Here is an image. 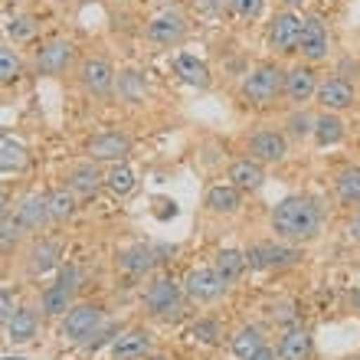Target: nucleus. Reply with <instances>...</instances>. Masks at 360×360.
I'll use <instances>...</instances> for the list:
<instances>
[{
  "label": "nucleus",
  "instance_id": "obj_42",
  "mask_svg": "<svg viewBox=\"0 0 360 360\" xmlns=\"http://www.w3.org/2000/svg\"><path fill=\"white\" fill-rule=\"evenodd\" d=\"M13 314L17 311H13V302H10V288H4V292H0V321L7 324Z\"/></svg>",
  "mask_w": 360,
  "mask_h": 360
},
{
  "label": "nucleus",
  "instance_id": "obj_44",
  "mask_svg": "<svg viewBox=\"0 0 360 360\" xmlns=\"http://www.w3.org/2000/svg\"><path fill=\"white\" fill-rule=\"evenodd\" d=\"M223 4H226V0H193V7H197L200 13H219Z\"/></svg>",
  "mask_w": 360,
  "mask_h": 360
},
{
  "label": "nucleus",
  "instance_id": "obj_48",
  "mask_svg": "<svg viewBox=\"0 0 360 360\" xmlns=\"http://www.w3.org/2000/svg\"><path fill=\"white\" fill-rule=\"evenodd\" d=\"M4 360H27V357H20V354H4Z\"/></svg>",
  "mask_w": 360,
  "mask_h": 360
},
{
  "label": "nucleus",
  "instance_id": "obj_13",
  "mask_svg": "<svg viewBox=\"0 0 360 360\" xmlns=\"http://www.w3.org/2000/svg\"><path fill=\"white\" fill-rule=\"evenodd\" d=\"M288 154V141H285L282 131H272V128H262L249 138V158L259 164H278L285 161Z\"/></svg>",
  "mask_w": 360,
  "mask_h": 360
},
{
  "label": "nucleus",
  "instance_id": "obj_33",
  "mask_svg": "<svg viewBox=\"0 0 360 360\" xmlns=\"http://www.w3.org/2000/svg\"><path fill=\"white\" fill-rule=\"evenodd\" d=\"M59 266V246L56 243H49V239H43V243H37L33 246V252H30V272L33 275H46L49 269Z\"/></svg>",
  "mask_w": 360,
  "mask_h": 360
},
{
  "label": "nucleus",
  "instance_id": "obj_22",
  "mask_svg": "<svg viewBox=\"0 0 360 360\" xmlns=\"http://www.w3.org/2000/svg\"><path fill=\"white\" fill-rule=\"evenodd\" d=\"M210 213H236L243 207V190H236L233 184H213L203 197Z\"/></svg>",
  "mask_w": 360,
  "mask_h": 360
},
{
  "label": "nucleus",
  "instance_id": "obj_7",
  "mask_svg": "<svg viewBox=\"0 0 360 360\" xmlns=\"http://www.w3.org/2000/svg\"><path fill=\"white\" fill-rule=\"evenodd\" d=\"M79 82H82V89H86L89 95H95V98H108V95L115 92V86H118V76H115V69L108 59L95 56L79 66Z\"/></svg>",
  "mask_w": 360,
  "mask_h": 360
},
{
  "label": "nucleus",
  "instance_id": "obj_50",
  "mask_svg": "<svg viewBox=\"0 0 360 360\" xmlns=\"http://www.w3.org/2000/svg\"><path fill=\"white\" fill-rule=\"evenodd\" d=\"M351 302H354V304H360V292H357V295H351Z\"/></svg>",
  "mask_w": 360,
  "mask_h": 360
},
{
  "label": "nucleus",
  "instance_id": "obj_4",
  "mask_svg": "<svg viewBox=\"0 0 360 360\" xmlns=\"http://www.w3.org/2000/svg\"><path fill=\"white\" fill-rule=\"evenodd\" d=\"M302 259V252L292 243H275V239H262L246 249V266L256 272H269V269H288Z\"/></svg>",
  "mask_w": 360,
  "mask_h": 360
},
{
  "label": "nucleus",
  "instance_id": "obj_24",
  "mask_svg": "<svg viewBox=\"0 0 360 360\" xmlns=\"http://www.w3.org/2000/svg\"><path fill=\"white\" fill-rule=\"evenodd\" d=\"M213 269H217L219 282L229 288V285H236L239 278H243V272H246V252L223 249V252H217V259H213Z\"/></svg>",
  "mask_w": 360,
  "mask_h": 360
},
{
  "label": "nucleus",
  "instance_id": "obj_1",
  "mask_svg": "<svg viewBox=\"0 0 360 360\" xmlns=\"http://www.w3.org/2000/svg\"><path fill=\"white\" fill-rule=\"evenodd\" d=\"M269 226H272L275 239H282V243H292V246L295 243H308L321 229V203L314 197H304V193L285 197L275 203Z\"/></svg>",
  "mask_w": 360,
  "mask_h": 360
},
{
  "label": "nucleus",
  "instance_id": "obj_35",
  "mask_svg": "<svg viewBox=\"0 0 360 360\" xmlns=\"http://www.w3.org/2000/svg\"><path fill=\"white\" fill-rule=\"evenodd\" d=\"M190 338L200 344H217L219 338H223V331H219V321L217 318H197V321L190 324Z\"/></svg>",
  "mask_w": 360,
  "mask_h": 360
},
{
  "label": "nucleus",
  "instance_id": "obj_41",
  "mask_svg": "<svg viewBox=\"0 0 360 360\" xmlns=\"http://www.w3.org/2000/svg\"><path fill=\"white\" fill-rule=\"evenodd\" d=\"M108 334H118V328H115V324H108V328H98V331L92 334V338H89V351H95V347H102L105 341H112V338H108Z\"/></svg>",
  "mask_w": 360,
  "mask_h": 360
},
{
  "label": "nucleus",
  "instance_id": "obj_5",
  "mask_svg": "<svg viewBox=\"0 0 360 360\" xmlns=\"http://www.w3.org/2000/svg\"><path fill=\"white\" fill-rule=\"evenodd\" d=\"M102 321H105L102 304H92V302L72 304L69 314L63 318V338L72 344H89V338L102 328Z\"/></svg>",
  "mask_w": 360,
  "mask_h": 360
},
{
  "label": "nucleus",
  "instance_id": "obj_43",
  "mask_svg": "<svg viewBox=\"0 0 360 360\" xmlns=\"http://www.w3.org/2000/svg\"><path fill=\"white\" fill-rule=\"evenodd\" d=\"M59 282L69 285V288H76V282H79L76 266H59Z\"/></svg>",
  "mask_w": 360,
  "mask_h": 360
},
{
  "label": "nucleus",
  "instance_id": "obj_31",
  "mask_svg": "<svg viewBox=\"0 0 360 360\" xmlns=\"http://www.w3.org/2000/svg\"><path fill=\"white\" fill-rule=\"evenodd\" d=\"M23 164H27V148H23L17 138L4 134V138H0V171L17 174V171H23Z\"/></svg>",
  "mask_w": 360,
  "mask_h": 360
},
{
  "label": "nucleus",
  "instance_id": "obj_34",
  "mask_svg": "<svg viewBox=\"0 0 360 360\" xmlns=\"http://www.w3.org/2000/svg\"><path fill=\"white\" fill-rule=\"evenodd\" d=\"M134 184H138V177H134V171L128 164H112V171L105 174V187L112 190L115 197H128L134 190Z\"/></svg>",
  "mask_w": 360,
  "mask_h": 360
},
{
  "label": "nucleus",
  "instance_id": "obj_37",
  "mask_svg": "<svg viewBox=\"0 0 360 360\" xmlns=\"http://www.w3.org/2000/svg\"><path fill=\"white\" fill-rule=\"evenodd\" d=\"M7 37L13 43H27V39L37 37V20L33 17H13L7 20Z\"/></svg>",
  "mask_w": 360,
  "mask_h": 360
},
{
  "label": "nucleus",
  "instance_id": "obj_15",
  "mask_svg": "<svg viewBox=\"0 0 360 360\" xmlns=\"http://www.w3.org/2000/svg\"><path fill=\"white\" fill-rule=\"evenodd\" d=\"M154 347L151 331L144 328H134V331H124L112 341V357L115 360H148Z\"/></svg>",
  "mask_w": 360,
  "mask_h": 360
},
{
  "label": "nucleus",
  "instance_id": "obj_45",
  "mask_svg": "<svg viewBox=\"0 0 360 360\" xmlns=\"http://www.w3.org/2000/svg\"><path fill=\"white\" fill-rule=\"evenodd\" d=\"M347 236H351L354 243H360V210H357V213H354V219H351V223H347Z\"/></svg>",
  "mask_w": 360,
  "mask_h": 360
},
{
  "label": "nucleus",
  "instance_id": "obj_30",
  "mask_svg": "<svg viewBox=\"0 0 360 360\" xmlns=\"http://www.w3.org/2000/svg\"><path fill=\"white\" fill-rule=\"evenodd\" d=\"M118 95H122L124 102L131 105H141L144 98H148V82H144L141 72H134V69H124V72H118Z\"/></svg>",
  "mask_w": 360,
  "mask_h": 360
},
{
  "label": "nucleus",
  "instance_id": "obj_49",
  "mask_svg": "<svg viewBox=\"0 0 360 360\" xmlns=\"http://www.w3.org/2000/svg\"><path fill=\"white\" fill-rule=\"evenodd\" d=\"M148 360H171V357H164V354H151Z\"/></svg>",
  "mask_w": 360,
  "mask_h": 360
},
{
  "label": "nucleus",
  "instance_id": "obj_9",
  "mask_svg": "<svg viewBox=\"0 0 360 360\" xmlns=\"http://www.w3.org/2000/svg\"><path fill=\"white\" fill-rule=\"evenodd\" d=\"M298 49H302V56L308 59V63L328 59V53H331V37H328V27H324L321 17H314V13L302 17V43H298Z\"/></svg>",
  "mask_w": 360,
  "mask_h": 360
},
{
  "label": "nucleus",
  "instance_id": "obj_47",
  "mask_svg": "<svg viewBox=\"0 0 360 360\" xmlns=\"http://www.w3.org/2000/svg\"><path fill=\"white\" fill-rule=\"evenodd\" d=\"M302 4H308V0H285V7H302Z\"/></svg>",
  "mask_w": 360,
  "mask_h": 360
},
{
  "label": "nucleus",
  "instance_id": "obj_32",
  "mask_svg": "<svg viewBox=\"0 0 360 360\" xmlns=\"http://www.w3.org/2000/svg\"><path fill=\"white\" fill-rule=\"evenodd\" d=\"M334 193H338L341 203H360V164L344 167V171L334 177Z\"/></svg>",
  "mask_w": 360,
  "mask_h": 360
},
{
  "label": "nucleus",
  "instance_id": "obj_36",
  "mask_svg": "<svg viewBox=\"0 0 360 360\" xmlns=\"http://www.w3.org/2000/svg\"><path fill=\"white\" fill-rule=\"evenodd\" d=\"M20 72H23L20 56L10 46H4V49H0V82H4V86H10V82H17V79H20Z\"/></svg>",
  "mask_w": 360,
  "mask_h": 360
},
{
  "label": "nucleus",
  "instance_id": "obj_38",
  "mask_svg": "<svg viewBox=\"0 0 360 360\" xmlns=\"http://www.w3.org/2000/svg\"><path fill=\"white\" fill-rule=\"evenodd\" d=\"M17 239H20V223L10 219V210H4V223H0V246H4V252H10V246Z\"/></svg>",
  "mask_w": 360,
  "mask_h": 360
},
{
  "label": "nucleus",
  "instance_id": "obj_11",
  "mask_svg": "<svg viewBox=\"0 0 360 360\" xmlns=\"http://www.w3.org/2000/svg\"><path fill=\"white\" fill-rule=\"evenodd\" d=\"M76 59V46L69 39H49L37 53V72L39 76H63Z\"/></svg>",
  "mask_w": 360,
  "mask_h": 360
},
{
  "label": "nucleus",
  "instance_id": "obj_29",
  "mask_svg": "<svg viewBox=\"0 0 360 360\" xmlns=\"http://www.w3.org/2000/svg\"><path fill=\"white\" fill-rule=\"evenodd\" d=\"M46 203H49V219H53V223H66V219L76 213V193L69 187L49 190Z\"/></svg>",
  "mask_w": 360,
  "mask_h": 360
},
{
  "label": "nucleus",
  "instance_id": "obj_10",
  "mask_svg": "<svg viewBox=\"0 0 360 360\" xmlns=\"http://www.w3.org/2000/svg\"><path fill=\"white\" fill-rule=\"evenodd\" d=\"M269 43L278 53H298V43H302V17H295L292 10L285 13H275L272 23H269Z\"/></svg>",
  "mask_w": 360,
  "mask_h": 360
},
{
  "label": "nucleus",
  "instance_id": "obj_23",
  "mask_svg": "<svg viewBox=\"0 0 360 360\" xmlns=\"http://www.w3.org/2000/svg\"><path fill=\"white\" fill-rule=\"evenodd\" d=\"M4 328H7V341L10 344H30L39 331L37 311H33V308H17V314H13Z\"/></svg>",
  "mask_w": 360,
  "mask_h": 360
},
{
  "label": "nucleus",
  "instance_id": "obj_6",
  "mask_svg": "<svg viewBox=\"0 0 360 360\" xmlns=\"http://www.w3.org/2000/svg\"><path fill=\"white\" fill-rule=\"evenodd\" d=\"M184 295H187L190 302H197V304H210V302H217L219 295L226 292V285L219 282V275L213 266H200V269H190L187 275H184Z\"/></svg>",
  "mask_w": 360,
  "mask_h": 360
},
{
  "label": "nucleus",
  "instance_id": "obj_28",
  "mask_svg": "<svg viewBox=\"0 0 360 360\" xmlns=\"http://www.w3.org/2000/svg\"><path fill=\"white\" fill-rule=\"evenodd\" d=\"M311 138L318 141V148H331V144H338L344 138V122L334 112H324L321 118H314V134Z\"/></svg>",
  "mask_w": 360,
  "mask_h": 360
},
{
  "label": "nucleus",
  "instance_id": "obj_18",
  "mask_svg": "<svg viewBox=\"0 0 360 360\" xmlns=\"http://www.w3.org/2000/svg\"><path fill=\"white\" fill-rule=\"evenodd\" d=\"M158 262H161V259H158V249L144 246V243H134V246H128V249H122V252H118V269H122V272H128V275L151 272Z\"/></svg>",
  "mask_w": 360,
  "mask_h": 360
},
{
  "label": "nucleus",
  "instance_id": "obj_16",
  "mask_svg": "<svg viewBox=\"0 0 360 360\" xmlns=\"http://www.w3.org/2000/svg\"><path fill=\"white\" fill-rule=\"evenodd\" d=\"M318 76H314L311 66H292L285 72V98L295 105H304L311 102L314 95H318Z\"/></svg>",
  "mask_w": 360,
  "mask_h": 360
},
{
  "label": "nucleus",
  "instance_id": "obj_8",
  "mask_svg": "<svg viewBox=\"0 0 360 360\" xmlns=\"http://www.w3.org/2000/svg\"><path fill=\"white\" fill-rule=\"evenodd\" d=\"M89 161H108V164H124L131 154V141L122 131H98L89 138L86 144Z\"/></svg>",
  "mask_w": 360,
  "mask_h": 360
},
{
  "label": "nucleus",
  "instance_id": "obj_25",
  "mask_svg": "<svg viewBox=\"0 0 360 360\" xmlns=\"http://www.w3.org/2000/svg\"><path fill=\"white\" fill-rule=\"evenodd\" d=\"M72 292H76V288H69V285H63V282L46 285L43 295H39V308L46 314H69V308H72Z\"/></svg>",
  "mask_w": 360,
  "mask_h": 360
},
{
  "label": "nucleus",
  "instance_id": "obj_40",
  "mask_svg": "<svg viewBox=\"0 0 360 360\" xmlns=\"http://www.w3.org/2000/svg\"><path fill=\"white\" fill-rule=\"evenodd\" d=\"M288 131L295 134V138H308V134H314V118H308V115H292L288 118Z\"/></svg>",
  "mask_w": 360,
  "mask_h": 360
},
{
  "label": "nucleus",
  "instance_id": "obj_3",
  "mask_svg": "<svg viewBox=\"0 0 360 360\" xmlns=\"http://www.w3.org/2000/svg\"><path fill=\"white\" fill-rule=\"evenodd\" d=\"M144 308L154 318H177L180 308H184V285H177L171 275H158L148 292H144Z\"/></svg>",
  "mask_w": 360,
  "mask_h": 360
},
{
  "label": "nucleus",
  "instance_id": "obj_14",
  "mask_svg": "<svg viewBox=\"0 0 360 360\" xmlns=\"http://www.w3.org/2000/svg\"><path fill=\"white\" fill-rule=\"evenodd\" d=\"M314 98H318V105H321L324 112L338 115L357 102V92H354V82H347V79H341V76H331L318 86V95H314Z\"/></svg>",
  "mask_w": 360,
  "mask_h": 360
},
{
  "label": "nucleus",
  "instance_id": "obj_2",
  "mask_svg": "<svg viewBox=\"0 0 360 360\" xmlns=\"http://www.w3.org/2000/svg\"><path fill=\"white\" fill-rule=\"evenodd\" d=\"M285 95V72L275 63H259L252 72L243 79V98L256 108H269V105Z\"/></svg>",
  "mask_w": 360,
  "mask_h": 360
},
{
  "label": "nucleus",
  "instance_id": "obj_27",
  "mask_svg": "<svg viewBox=\"0 0 360 360\" xmlns=\"http://www.w3.org/2000/svg\"><path fill=\"white\" fill-rule=\"evenodd\" d=\"M266 347V341H262V331L259 328H243V331H236V338H233V344H229V351H233V357L236 360H252L259 351Z\"/></svg>",
  "mask_w": 360,
  "mask_h": 360
},
{
  "label": "nucleus",
  "instance_id": "obj_46",
  "mask_svg": "<svg viewBox=\"0 0 360 360\" xmlns=\"http://www.w3.org/2000/svg\"><path fill=\"white\" fill-rule=\"evenodd\" d=\"M252 360H275V351H272V347H262V351H259Z\"/></svg>",
  "mask_w": 360,
  "mask_h": 360
},
{
  "label": "nucleus",
  "instance_id": "obj_26",
  "mask_svg": "<svg viewBox=\"0 0 360 360\" xmlns=\"http://www.w3.org/2000/svg\"><path fill=\"white\" fill-rule=\"evenodd\" d=\"M177 76L187 82V86L207 89L210 86V69L203 59H197L193 53H180L177 56Z\"/></svg>",
  "mask_w": 360,
  "mask_h": 360
},
{
  "label": "nucleus",
  "instance_id": "obj_20",
  "mask_svg": "<svg viewBox=\"0 0 360 360\" xmlns=\"http://www.w3.org/2000/svg\"><path fill=\"white\" fill-rule=\"evenodd\" d=\"M229 184L236 190H259L266 184V167L252 158H239L229 164Z\"/></svg>",
  "mask_w": 360,
  "mask_h": 360
},
{
  "label": "nucleus",
  "instance_id": "obj_12",
  "mask_svg": "<svg viewBox=\"0 0 360 360\" xmlns=\"http://www.w3.org/2000/svg\"><path fill=\"white\" fill-rule=\"evenodd\" d=\"M184 37H187V23L177 10H164L148 23V39L158 46H180Z\"/></svg>",
  "mask_w": 360,
  "mask_h": 360
},
{
  "label": "nucleus",
  "instance_id": "obj_17",
  "mask_svg": "<svg viewBox=\"0 0 360 360\" xmlns=\"http://www.w3.org/2000/svg\"><path fill=\"white\" fill-rule=\"evenodd\" d=\"M314 351V338L308 328H288V331L282 334V341H278V360H308Z\"/></svg>",
  "mask_w": 360,
  "mask_h": 360
},
{
  "label": "nucleus",
  "instance_id": "obj_21",
  "mask_svg": "<svg viewBox=\"0 0 360 360\" xmlns=\"http://www.w3.org/2000/svg\"><path fill=\"white\" fill-rule=\"evenodd\" d=\"M105 184V177L98 174V167H95V161H82L76 164L72 171H69L66 177V187L76 193V197H92L95 190Z\"/></svg>",
  "mask_w": 360,
  "mask_h": 360
},
{
  "label": "nucleus",
  "instance_id": "obj_19",
  "mask_svg": "<svg viewBox=\"0 0 360 360\" xmlns=\"http://www.w3.org/2000/svg\"><path fill=\"white\" fill-rule=\"evenodd\" d=\"M17 223H20V229H30V233H37V229L46 226V223H49V203H46V197L30 193V197L20 200Z\"/></svg>",
  "mask_w": 360,
  "mask_h": 360
},
{
  "label": "nucleus",
  "instance_id": "obj_39",
  "mask_svg": "<svg viewBox=\"0 0 360 360\" xmlns=\"http://www.w3.org/2000/svg\"><path fill=\"white\" fill-rule=\"evenodd\" d=\"M229 7H233V13L243 20H256L259 13H262V7H266V0H229Z\"/></svg>",
  "mask_w": 360,
  "mask_h": 360
}]
</instances>
